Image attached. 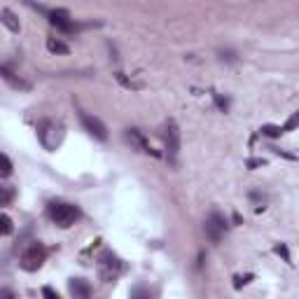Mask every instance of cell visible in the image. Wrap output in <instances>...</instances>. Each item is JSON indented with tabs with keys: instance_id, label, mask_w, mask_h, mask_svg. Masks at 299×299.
I'll return each instance as SVG.
<instances>
[{
	"instance_id": "1",
	"label": "cell",
	"mask_w": 299,
	"mask_h": 299,
	"mask_svg": "<svg viewBox=\"0 0 299 299\" xmlns=\"http://www.w3.org/2000/svg\"><path fill=\"white\" fill-rule=\"evenodd\" d=\"M96 271H98V278L103 283H112L122 276L124 264L117 255H112L110 250H106V253H101L98 260H96Z\"/></svg>"
},
{
	"instance_id": "2",
	"label": "cell",
	"mask_w": 299,
	"mask_h": 299,
	"mask_svg": "<svg viewBox=\"0 0 299 299\" xmlns=\"http://www.w3.org/2000/svg\"><path fill=\"white\" fill-rule=\"evenodd\" d=\"M47 213H49L52 222H54L56 227H61V229H68L75 225V220L80 217V211H78V206H72V204H49V208H47Z\"/></svg>"
},
{
	"instance_id": "3",
	"label": "cell",
	"mask_w": 299,
	"mask_h": 299,
	"mask_svg": "<svg viewBox=\"0 0 299 299\" xmlns=\"http://www.w3.org/2000/svg\"><path fill=\"white\" fill-rule=\"evenodd\" d=\"M63 136H66V131H63V124H59V122L47 119V122H42L38 127V138L47 150L59 147V145L63 143Z\"/></svg>"
},
{
	"instance_id": "4",
	"label": "cell",
	"mask_w": 299,
	"mask_h": 299,
	"mask_svg": "<svg viewBox=\"0 0 299 299\" xmlns=\"http://www.w3.org/2000/svg\"><path fill=\"white\" fill-rule=\"evenodd\" d=\"M44 257H47V250H44V245L40 243V241H35V243H31L26 250H23V255H21V269H23V271H38L40 266H42Z\"/></svg>"
},
{
	"instance_id": "5",
	"label": "cell",
	"mask_w": 299,
	"mask_h": 299,
	"mask_svg": "<svg viewBox=\"0 0 299 299\" xmlns=\"http://www.w3.org/2000/svg\"><path fill=\"white\" fill-rule=\"evenodd\" d=\"M206 236L211 238L213 243H220L222 236H225V229H227V222L220 213H211V217L206 220Z\"/></svg>"
},
{
	"instance_id": "6",
	"label": "cell",
	"mask_w": 299,
	"mask_h": 299,
	"mask_svg": "<svg viewBox=\"0 0 299 299\" xmlns=\"http://www.w3.org/2000/svg\"><path fill=\"white\" fill-rule=\"evenodd\" d=\"M164 143H166L168 155L176 159L178 152H180V129H178V124L173 119H168L166 127H164Z\"/></svg>"
},
{
	"instance_id": "7",
	"label": "cell",
	"mask_w": 299,
	"mask_h": 299,
	"mask_svg": "<svg viewBox=\"0 0 299 299\" xmlns=\"http://www.w3.org/2000/svg\"><path fill=\"white\" fill-rule=\"evenodd\" d=\"M80 122H82V127L87 129V131L91 133L94 138H98V140H108V129H106V124L101 122L98 117L82 112V115H80Z\"/></svg>"
},
{
	"instance_id": "8",
	"label": "cell",
	"mask_w": 299,
	"mask_h": 299,
	"mask_svg": "<svg viewBox=\"0 0 299 299\" xmlns=\"http://www.w3.org/2000/svg\"><path fill=\"white\" fill-rule=\"evenodd\" d=\"M124 138H127V143L131 145L133 150H138V152H145V155H157L155 150L150 147V143L145 140V136L138 131V129H127V131H124Z\"/></svg>"
},
{
	"instance_id": "9",
	"label": "cell",
	"mask_w": 299,
	"mask_h": 299,
	"mask_svg": "<svg viewBox=\"0 0 299 299\" xmlns=\"http://www.w3.org/2000/svg\"><path fill=\"white\" fill-rule=\"evenodd\" d=\"M47 17H49L52 26H56L59 31H63V33H72V31H75V23L68 19V12L66 10H52Z\"/></svg>"
},
{
	"instance_id": "10",
	"label": "cell",
	"mask_w": 299,
	"mask_h": 299,
	"mask_svg": "<svg viewBox=\"0 0 299 299\" xmlns=\"http://www.w3.org/2000/svg\"><path fill=\"white\" fill-rule=\"evenodd\" d=\"M68 290H70V294L75 299H89L91 297V285H89L84 278H72V281L68 283Z\"/></svg>"
},
{
	"instance_id": "11",
	"label": "cell",
	"mask_w": 299,
	"mask_h": 299,
	"mask_svg": "<svg viewBox=\"0 0 299 299\" xmlns=\"http://www.w3.org/2000/svg\"><path fill=\"white\" fill-rule=\"evenodd\" d=\"M0 21L5 23L12 33H17V31H19V19L14 17V12L7 10V7H3V10H0Z\"/></svg>"
},
{
	"instance_id": "12",
	"label": "cell",
	"mask_w": 299,
	"mask_h": 299,
	"mask_svg": "<svg viewBox=\"0 0 299 299\" xmlns=\"http://www.w3.org/2000/svg\"><path fill=\"white\" fill-rule=\"evenodd\" d=\"M47 49H49L52 54H70V47L59 38H47Z\"/></svg>"
},
{
	"instance_id": "13",
	"label": "cell",
	"mask_w": 299,
	"mask_h": 299,
	"mask_svg": "<svg viewBox=\"0 0 299 299\" xmlns=\"http://www.w3.org/2000/svg\"><path fill=\"white\" fill-rule=\"evenodd\" d=\"M0 75H3V80H5V82H10L12 87H21V89H28V84H26V82H21V80H17V78H14V72H12L7 66H3V68H0Z\"/></svg>"
},
{
	"instance_id": "14",
	"label": "cell",
	"mask_w": 299,
	"mask_h": 299,
	"mask_svg": "<svg viewBox=\"0 0 299 299\" xmlns=\"http://www.w3.org/2000/svg\"><path fill=\"white\" fill-rule=\"evenodd\" d=\"M12 196H14V189L10 185H0V206H7L12 201Z\"/></svg>"
},
{
	"instance_id": "15",
	"label": "cell",
	"mask_w": 299,
	"mask_h": 299,
	"mask_svg": "<svg viewBox=\"0 0 299 299\" xmlns=\"http://www.w3.org/2000/svg\"><path fill=\"white\" fill-rule=\"evenodd\" d=\"M262 136H269V138H278L283 133V127H273V124H264V127L260 129Z\"/></svg>"
},
{
	"instance_id": "16",
	"label": "cell",
	"mask_w": 299,
	"mask_h": 299,
	"mask_svg": "<svg viewBox=\"0 0 299 299\" xmlns=\"http://www.w3.org/2000/svg\"><path fill=\"white\" fill-rule=\"evenodd\" d=\"M0 234H3V236H10V234H12V220H10V215H7V213H3V215H0Z\"/></svg>"
},
{
	"instance_id": "17",
	"label": "cell",
	"mask_w": 299,
	"mask_h": 299,
	"mask_svg": "<svg viewBox=\"0 0 299 299\" xmlns=\"http://www.w3.org/2000/svg\"><path fill=\"white\" fill-rule=\"evenodd\" d=\"M10 173H12V161H10V157H7V155H0V176L7 178Z\"/></svg>"
},
{
	"instance_id": "18",
	"label": "cell",
	"mask_w": 299,
	"mask_h": 299,
	"mask_svg": "<svg viewBox=\"0 0 299 299\" xmlns=\"http://www.w3.org/2000/svg\"><path fill=\"white\" fill-rule=\"evenodd\" d=\"M297 127H299V112H292L288 122L283 124V133H285V131H292V129H297Z\"/></svg>"
},
{
	"instance_id": "19",
	"label": "cell",
	"mask_w": 299,
	"mask_h": 299,
	"mask_svg": "<svg viewBox=\"0 0 299 299\" xmlns=\"http://www.w3.org/2000/svg\"><path fill=\"white\" fill-rule=\"evenodd\" d=\"M273 253H276V255H281L285 262H290V253H288V245H285V243H276V245H273Z\"/></svg>"
},
{
	"instance_id": "20",
	"label": "cell",
	"mask_w": 299,
	"mask_h": 299,
	"mask_svg": "<svg viewBox=\"0 0 299 299\" xmlns=\"http://www.w3.org/2000/svg\"><path fill=\"white\" fill-rule=\"evenodd\" d=\"M131 299H152V297H150L147 290L138 285V288H133V290H131Z\"/></svg>"
},
{
	"instance_id": "21",
	"label": "cell",
	"mask_w": 299,
	"mask_h": 299,
	"mask_svg": "<svg viewBox=\"0 0 299 299\" xmlns=\"http://www.w3.org/2000/svg\"><path fill=\"white\" fill-rule=\"evenodd\" d=\"M213 98H215V103H217V108H220L222 112H227V108H229V103H227V98H222L220 94H213Z\"/></svg>"
},
{
	"instance_id": "22",
	"label": "cell",
	"mask_w": 299,
	"mask_h": 299,
	"mask_svg": "<svg viewBox=\"0 0 299 299\" xmlns=\"http://www.w3.org/2000/svg\"><path fill=\"white\" fill-rule=\"evenodd\" d=\"M234 281H236V283H234V288H241V285H245V283H250V281H253V276H243V278H241V276H236Z\"/></svg>"
},
{
	"instance_id": "23",
	"label": "cell",
	"mask_w": 299,
	"mask_h": 299,
	"mask_svg": "<svg viewBox=\"0 0 299 299\" xmlns=\"http://www.w3.org/2000/svg\"><path fill=\"white\" fill-rule=\"evenodd\" d=\"M42 294H44V299H59V294H56L52 288H42Z\"/></svg>"
},
{
	"instance_id": "24",
	"label": "cell",
	"mask_w": 299,
	"mask_h": 299,
	"mask_svg": "<svg viewBox=\"0 0 299 299\" xmlns=\"http://www.w3.org/2000/svg\"><path fill=\"white\" fill-rule=\"evenodd\" d=\"M0 299H14V294H12L10 290L5 288V290H0Z\"/></svg>"
},
{
	"instance_id": "25",
	"label": "cell",
	"mask_w": 299,
	"mask_h": 299,
	"mask_svg": "<svg viewBox=\"0 0 299 299\" xmlns=\"http://www.w3.org/2000/svg\"><path fill=\"white\" fill-rule=\"evenodd\" d=\"M262 164H264V161H262V159H250V161H248V166H250V168L262 166Z\"/></svg>"
}]
</instances>
